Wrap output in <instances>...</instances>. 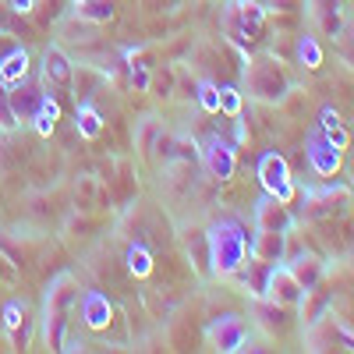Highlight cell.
<instances>
[{"instance_id": "1", "label": "cell", "mask_w": 354, "mask_h": 354, "mask_svg": "<svg viewBox=\"0 0 354 354\" xmlns=\"http://www.w3.org/2000/svg\"><path fill=\"white\" fill-rule=\"evenodd\" d=\"M209 245V273L216 277H238V270L252 259V234L238 216H220L205 230Z\"/></svg>"}, {"instance_id": "2", "label": "cell", "mask_w": 354, "mask_h": 354, "mask_svg": "<svg viewBox=\"0 0 354 354\" xmlns=\"http://www.w3.org/2000/svg\"><path fill=\"white\" fill-rule=\"evenodd\" d=\"M75 305H78V280L71 273L53 277L43 301V340L50 351H61V340L68 333V315Z\"/></svg>"}, {"instance_id": "3", "label": "cell", "mask_w": 354, "mask_h": 354, "mask_svg": "<svg viewBox=\"0 0 354 354\" xmlns=\"http://www.w3.org/2000/svg\"><path fill=\"white\" fill-rule=\"evenodd\" d=\"M262 28H266V4H259V0H227L223 32L230 36L234 46H241V50L259 46Z\"/></svg>"}, {"instance_id": "4", "label": "cell", "mask_w": 354, "mask_h": 354, "mask_svg": "<svg viewBox=\"0 0 354 354\" xmlns=\"http://www.w3.org/2000/svg\"><path fill=\"white\" fill-rule=\"evenodd\" d=\"M245 88L259 103H280L290 93V82H287L283 68L277 64V57H255L245 68Z\"/></svg>"}, {"instance_id": "5", "label": "cell", "mask_w": 354, "mask_h": 354, "mask_svg": "<svg viewBox=\"0 0 354 354\" xmlns=\"http://www.w3.org/2000/svg\"><path fill=\"white\" fill-rule=\"evenodd\" d=\"M259 185H262L266 195H273V198H280L287 205L298 198V185H294L290 167H287V160L280 153H266L259 160Z\"/></svg>"}, {"instance_id": "6", "label": "cell", "mask_w": 354, "mask_h": 354, "mask_svg": "<svg viewBox=\"0 0 354 354\" xmlns=\"http://www.w3.org/2000/svg\"><path fill=\"white\" fill-rule=\"evenodd\" d=\"M202 163H205V170H209V177L230 181L234 170H238V153H234V145L223 135H209L202 142Z\"/></svg>"}, {"instance_id": "7", "label": "cell", "mask_w": 354, "mask_h": 354, "mask_svg": "<svg viewBox=\"0 0 354 354\" xmlns=\"http://www.w3.org/2000/svg\"><path fill=\"white\" fill-rule=\"evenodd\" d=\"M305 153H308V167L319 174V177H333L340 170V149L322 135V128H312L308 138H305Z\"/></svg>"}, {"instance_id": "8", "label": "cell", "mask_w": 354, "mask_h": 354, "mask_svg": "<svg viewBox=\"0 0 354 354\" xmlns=\"http://www.w3.org/2000/svg\"><path fill=\"white\" fill-rule=\"evenodd\" d=\"M301 283L294 280V273L287 270V266H270V277H266V294L262 298H270V301H277V305H283V308H290V305H298L301 301Z\"/></svg>"}, {"instance_id": "9", "label": "cell", "mask_w": 354, "mask_h": 354, "mask_svg": "<svg viewBox=\"0 0 354 354\" xmlns=\"http://www.w3.org/2000/svg\"><path fill=\"white\" fill-rule=\"evenodd\" d=\"M209 340H213L216 351H227V354L245 351V344H248V322L241 315H223V319H216L209 326Z\"/></svg>"}, {"instance_id": "10", "label": "cell", "mask_w": 354, "mask_h": 354, "mask_svg": "<svg viewBox=\"0 0 354 354\" xmlns=\"http://www.w3.org/2000/svg\"><path fill=\"white\" fill-rule=\"evenodd\" d=\"M294 227V213L287 209V202L273 198V195H262L255 202V230H277L287 234Z\"/></svg>"}, {"instance_id": "11", "label": "cell", "mask_w": 354, "mask_h": 354, "mask_svg": "<svg viewBox=\"0 0 354 354\" xmlns=\"http://www.w3.org/2000/svg\"><path fill=\"white\" fill-rule=\"evenodd\" d=\"M43 85L39 82H15V85H8V100H11V110H15V117L18 121H32L36 117V110H39V103H43Z\"/></svg>"}, {"instance_id": "12", "label": "cell", "mask_w": 354, "mask_h": 354, "mask_svg": "<svg viewBox=\"0 0 354 354\" xmlns=\"http://www.w3.org/2000/svg\"><path fill=\"white\" fill-rule=\"evenodd\" d=\"M78 315L88 330H106L110 326V315H113V305L106 294L100 290H85L82 294V301H78Z\"/></svg>"}, {"instance_id": "13", "label": "cell", "mask_w": 354, "mask_h": 354, "mask_svg": "<svg viewBox=\"0 0 354 354\" xmlns=\"http://www.w3.org/2000/svg\"><path fill=\"white\" fill-rule=\"evenodd\" d=\"M283 255H287V234H277V230L252 234V259L277 266V262H283Z\"/></svg>"}, {"instance_id": "14", "label": "cell", "mask_w": 354, "mask_h": 354, "mask_svg": "<svg viewBox=\"0 0 354 354\" xmlns=\"http://www.w3.org/2000/svg\"><path fill=\"white\" fill-rule=\"evenodd\" d=\"M71 78H75L71 57L61 46H46V53H43V82L46 85H68Z\"/></svg>"}, {"instance_id": "15", "label": "cell", "mask_w": 354, "mask_h": 354, "mask_svg": "<svg viewBox=\"0 0 354 354\" xmlns=\"http://www.w3.org/2000/svg\"><path fill=\"white\" fill-rule=\"evenodd\" d=\"M287 262H290L287 270L294 273V280L301 283V290H312V287H319L322 273H326V266H322V259H319V255H305V252H298V255H290Z\"/></svg>"}, {"instance_id": "16", "label": "cell", "mask_w": 354, "mask_h": 354, "mask_svg": "<svg viewBox=\"0 0 354 354\" xmlns=\"http://www.w3.org/2000/svg\"><path fill=\"white\" fill-rule=\"evenodd\" d=\"M28 68H32V57H28V50L18 43L4 61H0V82L4 85H15V82H21V78H28Z\"/></svg>"}, {"instance_id": "17", "label": "cell", "mask_w": 354, "mask_h": 354, "mask_svg": "<svg viewBox=\"0 0 354 354\" xmlns=\"http://www.w3.org/2000/svg\"><path fill=\"white\" fill-rule=\"evenodd\" d=\"M312 18L322 36H340V0H312Z\"/></svg>"}, {"instance_id": "18", "label": "cell", "mask_w": 354, "mask_h": 354, "mask_svg": "<svg viewBox=\"0 0 354 354\" xmlns=\"http://www.w3.org/2000/svg\"><path fill=\"white\" fill-rule=\"evenodd\" d=\"M75 128H78V135H82V138H100V135H103V117L96 113V106L88 103V100H82V103H78Z\"/></svg>"}, {"instance_id": "19", "label": "cell", "mask_w": 354, "mask_h": 354, "mask_svg": "<svg viewBox=\"0 0 354 354\" xmlns=\"http://www.w3.org/2000/svg\"><path fill=\"white\" fill-rule=\"evenodd\" d=\"M32 121H36V131H39V135H50V131L57 128V121H61V103H57V100L46 93Z\"/></svg>"}, {"instance_id": "20", "label": "cell", "mask_w": 354, "mask_h": 354, "mask_svg": "<svg viewBox=\"0 0 354 354\" xmlns=\"http://www.w3.org/2000/svg\"><path fill=\"white\" fill-rule=\"evenodd\" d=\"M259 319H262V326L270 330V333H283L287 330V308L283 305H277V301H270L266 298L262 305H259V312H255Z\"/></svg>"}, {"instance_id": "21", "label": "cell", "mask_w": 354, "mask_h": 354, "mask_svg": "<svg viewBox=\"0 0 354 354\" xmlns=\"http://www.w3.org/2000/svg\"><path fill=\"white\" fill-rule=\"evenodd\" d=\"M298 64L308 68V71H315V68L322 64V46H319V39L308 36V32L298 36Z\"/></svg>"}, {"instance_id": "22", "label": "cell", "mask_w": 354, "mask_h": 354, "mask_svg": "<svg viewBox=\"0 0 354 354\" xmlns=\"http://www.w3.org/2000/svg\"><path fill=\"white\" fill-rule=\"evenodd\" d=\"M113 15H117V11H113L110 0H85V4H78V18L93 21V25H103V21H110Z\"/></svg>"}, {"instance_id": "23", "label": "cell", "mask_w": 354, "mask_h": 354, "mask_svg": "<svg viewBox=\"0 0 354 354\" xmlns=\"http://www.w3.org/2000/svg\"><path fill=\"white\" fill-rule=\"evenodd\" d=\"M160 138H163V128H160V121L156 117H149V121H145L142 128H138V149L149 156L153 149H160Z\"/></svg>"}, {"instance_id": "24", "label": "cell", "mask_w": 354, "mask_h": 354, "mask_svg": "<svg viewBox=\"0 0 354 354\" xmlns=\"http://www.w3.org/2000/svg\"><path fill=\"white\" fill-rule=\"evenodd\" d=\"M195 100L205 113H220V85L216 82H198L195 85Z\"/></svg>"}, {"instance_id": "25", "label": "cell", "mask_w": 354, "mask_h": 354, "mask_svg": "<svg viewBox=\"0 0 354 354\" xmlns=\"http://www.w3.org/2000/svg\"><path fill=\"white\" fill-rule=\"evenodd\" d=\"M128 270H131L135 277H149V273H153V255H149V248H145V245H131V248H128Z\"/></svg>"}, {"instance_id": "26", "label": "cell", "mask_w": 354, "mask_h": 354, "mask_svg": "<svg viewBox=\"0 0 354 354\" xmlns=\"http://www.w3.org/2000/svg\"><path fill=\"white\" fill-rule=\"evenodd\" d=\"M220 113H227V117H238L241 113V93L234 85H223L220 88Z\"/></svg>"}, {"instance_id": "27", "label": "cell", "mask_w": 354, "mask_h": 354, "mask_svg": "<svg viewBox=\"0 0 354 354\" xmlns=\"http://www.w3.org/2000/svg\"><path fill=\"white\" fill-rule=\"evenodd\" d=\"M18 128V117L11 110V100H8V85L0 82V131H15Z\"/></svg>"}, {"instance_id": "28", "label": "cell", "mask_w": 354, "mask_h": 354, "mask_svg": "<svg viewBox=\"0 0 354 354\" xmlns=\"http://www.w3.org/2000/svg\"><path fill=\"white\" fill-rule=\"evenodd\" d=\"M25 319H28V308H25V305H18V301H8V305H4V330H8V333H15Z\"/></svg>"}, {"instance_id": "29", "label": "cell", "mask_w": 354, "mask_h": 354, "mask_svg": "<svg viewBox=\"0 0 354 354\" xmlns=\"http://www.w3.org/2000/svg\"><path fill=\"white\" fill-rule=\"evenodd\" d=\"M149 88H153V96H170V88H174V71H163V75L149 78Z\"/></svg>"}, {"instance_id": "30", "label": "cell", "mask_w": 354, "mask_h": 354, "mask_svg": "<svg viewBox=\"0 0 354 354\" xmlns=\"http://www.w3.org/2000/svg\"><path fill=\"white\" fill-rule=\"evenodd\" d=\"M319 128H322V131L340 128V113H337V110H330V106H322V113H319Z\"/></svg>"}, {"instance_id": "31", "label": "cell", "mask_w": 354, "mask_h": 354, "mask_svg": "<svg viewBox=\"0 0 354 354\" xmlns=\"http://www.w3.org/2000/svg\"><path fill=\"white\" fill-rule=\"evenodd\" d=\"M322 135H326V138H330V142L337 145L340 153H344L347 145H351V135H347V128H344V124H340V128H333V131H322Z\"/></svg>"}, {"instance_id": "32", "label": "cell", "mask_w": 354, "mask_h": 354, "mask_svg": "<svg viewBox=\"0 0 354 354\" xmlns=\"http://www.w3.org/2000/svg\"><path fill=\"white\" fill-rule=\"evenodd\" d=\"M301 4H305V0H270V8L273 11H283V15H298Z\"/></svg>"}, {"instance_id": "33", "label": "cell", "mask_w": 354, "mask_h": 354, "mask_svg": "<svg viewBox=\"0 0 354 354\" xmlns=\"http://www.w3.org/2000/svg\"><path fill=\"white\" fill-rule=\"evenodd\" d=\"M0 280H4V283H15V280H18V270L11 266L8 255H0Z\"/></svg>"}, {"instance_id": "34", "label": "cell", "mask_w": 354, "mask_h": 354, "mask_svg": "<svg viewBox=\"0 0 354 354\" xmlns=\"http://www.w3.org/2000/svg\"><path fill=\"white\" fill-rule=\"evenodd\" d=\"M8 8H11L15 15H28V11L36 8V0H8Z\"/></svg>"}, {"instance_id": "35", "label": "cell", "mask_w": 354, "mask_h": 354, "mask_svg": "<svg viewBox=\"0 0 354 354\" xmlns=\"http://www.w3.org/2000/svg\"><path fill=\"white\" fill-rule=\"evenodd\" d=\"M15 46H18V43H15V39H11L8 32H0V61H4V57H8V53H11Z\"/></svg>"}, {"instance_id": "36", "label": "cell", "mask_w": 354, "mask_h": 354, "mask_svg": "<svg viewBox=\"0 0 354 354\" xmlns=\"http://www.w3.org/2000/svg\"><path fill=\"white\" fill-rule=\"evenodd\" d=\"M75 4H85V0H75Z\"/></svg>"}]
</instances>
